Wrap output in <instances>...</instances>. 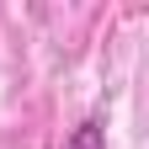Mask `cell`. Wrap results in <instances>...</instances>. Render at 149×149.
Wrapping results in <instances>:
<instances>
[{
  "label": "cell",
  "instance_id": "obj_1",
  "mask_svg": "<svg viewBox=\"0 0 149 149\" xmlns=\"http://www.w3.org/2000/svg\"><path fill=\"white\" fill-rule=\"evenodd\" d=\"M64 149H107V123H101V117H85V123L64 139Z\"/></svg>",
  "mask_w": 149,
  "mask_h": 149
}]
</instances>
